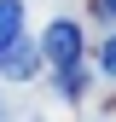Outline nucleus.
I'll list each match as a JSON object with an SVG mask.
<instances>
[{
	"label": "nucleus",
	"mask_w": 116,
	"mask_h": 122,
	"mask_svg": "<svg viewBox=\"0 0 116 122\" xmlns=\"http://www.w3.org/2000/svg\"><path fill=\"white\" fill-rule=\"evenodd\" d=\"M93 12L99 18H116V0H93Z\"/></svg>",
	"instance_id": "423d86ee"
},
{
	"label": "nucleus",
	"mask_w": 116,
	"mask_h": 122,
	"mask_svg": "<svg viewBox=\"0 0 116 122\" xmlns=\"http://www.w3.org/2000/svg\"><path fill=\"white\" fill-rule=\"evenodd\" d=\"M93 70H99V76H116V35L105 41V47H99V58H93Z\"/></svg>",
	"instance_id": "39448f33"
},
{
	"label": "nucleus",
	"mask_w": 116,
	"mask_h": 122,
	"mask_svg": "<svg viewBox=\"0 0 116 122\" xmlns=\"http://www.w3.org/2000/svg\"><path fill=\"white\" fill-rule=\"evenodd\" d=\"M35 47H41V58H47L52 70L76 64V58H81V23H76V18H52V23H47V35H41Z\"/></svg>",
	"instance_id": "f257e3e1"
},
{
	"label": "nucleus",
	"mask_w": 116,
	"mask_h": 122,
	"mask_svg": "<svg viewBox=\"0 0 116 122\" xmlns=\"http://www.w3.org/2000/svg\"><path fill=\"white\" fill-rule=\"evenodd\" d=\"M35 70H41V47H35L29 35L0 41V76H12V81H29Z\"/></svg>",
	"instance_id": "f03ea898"
},
{
	"label": "nucleus",
	"mask_w": 116,
	"mask_h": 122,
	"mask_svg": "<svg viewBox=\"0 0 116 122\" xmlns=\"http://www.w3.org/2000/svg\"><path fill=\"white\" fill-rule=\"evenodd\" d=\"M81 87H87V64L76 58V64L58 70V93H64V99H81Z\"/></svg>",
	"instance_id": "7ed1b4c3"
},
{
	"label": "nucleus",
	"mask_w": 116,
	"mask_h": 122,
	"mask_svg": "<svg viewBox=\"0 0 116 122\" xmlns=\"http://www.w3.org/2000/svg\"><path fill=\"white\" fill-rule=\"evenodd\" d=\"M23 122H41V116H23Z\"/></svg>",
	"instance_id": "0eeeda50"
},
{
	"label": "nucleus",
	"mask_w": 116,
	"mask_h": 122,
	"mask_svg": "<svg viewBox=\"0 0 116 122\" xmlns=\"http://www.w3.org/2000/svg\"><path fill=\"white\" fill-rule=\"evenodd\" d=\"M23 35V0H0V41Z\"/></svg>",
	"instance_id": "20e7f679"
}]
</instances>
